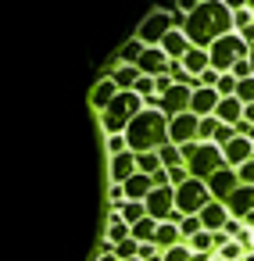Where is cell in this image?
Returning a JSON list of instances; mask_svg holds the SVG:
<instances>
[{"instance_id":"6da1fadb","label":"cell","mask_w":254,"mask_h":261,"mask_svg":"<svg viewBox=\"0 0 254 261\" xmlns=\"http://www.w3.org/2000/svg\"><path fill=\"white\" fill-rule=\"evenodd\" d=\"M186 40L190 47H200V50H211V43H218L222 36L233 33V11L225 4H200L190 18H186Z\"/></svg>"},{"instance_id":"7a4b0ae2","label":"cell","mask_w":254,"mask_h":261,"mask_svg":"<svg viewBox=\"0 0 254 261\" xmlns=\"http://www.w3.org/2000/svg\"><path fill=\"white\" fill-rule=\"evenodd\" d=\"M125 143L133 154H158L161 147H168V118L161 111H143L125 129Z\"/></svg>"},{"instance_id":"3957f363","label":"cell","mask_w":254,"mask_h":261,"mask_svg":"<svg viewBox=\"0 0 254 261\" xmlns=\"http://www.w3.org/2000/svg\"><path fill=\"white\" fill-rule=\"evenodd\" d=\"M147 108H143V97L140 93H118L115 100H111V108L100 115V122H104V129H108V136H125V129L143 115Z\"/></svg>"},{"instance_id":"277c9868","label":"cell","mask_w":254,"mask_h":261,"mask_svg":"<svg viewBox=\"0 0 254 261\" xmlns=\"http://www.w3.org/2000/svg\"><path fill=\"white\" fill-rule=\"evenodd\" d=\"M208 54H211V68H215L218 75H229L243 58H250V47H247L236 33H229V36H222L218 43H211Z\"/></svg>"},{"instance_id":"5b68a950","label":"cell","mask_w":254,"mask_h":261,"mask_svg":"<svg viewBox=\"0 0 254 261\" xmlns=\"http://www.w3.org/2000/svg\"><path fill=\"white\" fill-rule=\"evenodd\" d=\"M211 200H215V197H211L208 182H200V179H190L186 186H179V190H175V211H179V215H186V218L200 215Z\"/></svg>"},{"instance_id":"8992f818","label":"cell","mask_w":254,"mask_h":261,"mask_svg":"<svg viewBox=\"0 0 254 261\" xmlns=\"http://www.w3.org/2000/svg\"><path fill=\"white\" fill-rule=\"evenodd\" d=\"M186 168H190V175H193V179L208 182L218 168H225V154H222V147H215V143H200Z\"/></svg>"},{"instance_id":"52a82bcc","label":"cell","mask_w":254,"mask_h":261,"mask_svg":"<svg viewBox=\"0 0 254 261\" xmlns=\"http://www.w3.org/2000/svg\"><path fill=\"white\" fill-rule=\"evenodd\" d=\"M172 29H175V25H172V15H168V11H154V15L140 25L136 40H140L143 47H161V40H165Z\"/></svg>"},{"instance_id":"ba28073f","label":"cell","mask_w":254,"mask_h":261,"mask_svg":"<svg viewBox=\"0 0 254 261\" xmlns=\"http://www.w3.org/2000/svg\"><path fill=\"white\" fill-rule=\"evenodd\" d=\"M143 204H147V215H150L154 222H168L172 211H175V190H172V186H154V193H150Z\"/></svg>"},{"instance_id":"9c48e42d","label":"cell","mask_w":254,"mask_h":261,"mask_svg":"<svg viewBox=\"0 0 254 261\" xmlns=\"http://www.w3.org/2000/svg\"><path fill=\"white\" fill-rule=\"evenodd\" d=\"M197 129H200V118L186 111V115H179V118L168 122V143H175V147L197 143Z\"/></svg>"},{"instance_id":"30bf717a","label":"cell","mask_w":254,"mask_h":261,"mask_svg":"<svg viewBox=\"0 0 254 261\" xmlns=\"http://www.w3.org/2000/svg\"><path fill=\"white\" fill-rule=\"evenodd\" d=\"M208 190H211V197H215V200H222V204H225V200L240 190V175H236V168H229V165H225V168H218V172L208 179Z\"/></svg>"},{"instance_id":"8fae6325","label":"cell","mask_w":254,"mask_h":261,"mask_svg":"<svg viewBox=\"0 0 254 261\" xmlns=\"http://www.w3.org/2000/svg\"><path fill=\"white\" fill-rule=\"evenodd\" d=\"M168 65H172V61H168V54H165L161 47H147L136 68H140L147 79H158V75H165V72H168Z\"/></svg>"},{"instance_id":"7c38bea8","label":"cell","mask_w":254,"mask_h":261,"mask_svg":"<svg viewBox=\"0 0 254 261\" xmlns=\"http://www.w3.org/2000/svg\"><path fill=\"white\" fill-rule=\"evenodd\" d=\"M222 154H225V165L229 168H243L247 161H254V143L247 136H236L229 147H222Z\"/></svg>"},{"instance_id":"4fadbf2b","label":"cell","mask_w":254,"mask_h":261,"mask_svg":"<svg viewBox=\"0 0 254 261\" xmlns=\"http://www.w3.org/2000/svg\"><path fill=\"white\" fill-rule=\"evenodd\" d=\"M218 93L215 90H204V86H197L193 90V100H190V115H197V118H211L215 115V108H218Z\"/></svg>"},{"instance_id":"5bb4252c","label":"cell","mask_w":254,"mask_h":261,"mask_svg":"<svg viewBox=\"0 0 254 261\" xmlns=\"http://www.w3.org/2000/svg\"><path fill=\"white\" fill-rule=\"evenodd\" d=\"M197 218H200V225H204L208 232H222V229H225V222H229V207H225L222 200H211Z\"/></svg>"},{"instance_id":"9a60e30c","label":"cell","mask_w":254,"mask_h":261,"mask_svg":"<svg viewBox=\"0 0 254 261\" xmlns=\"http://www.w3.org/2000/svg\"><path fill=\"white\" fill-rule=\"evenodd\" d=\"M225 207H229V218H247L250 211H254V186H240L229 200H225Z\"/></svg>"},{"instance_id":"2e32d148","label":"cell","mask_w":254,"mask_h":261,"mask_svg":"<svg viewBox=\"0 0 254 261\" xmlns=\"http://www.w3.org/2000/svg\"><path fill=\"white\" fill-rule=\"evenodd\" d=\"M161 50L168 54V61H183V58H186V50H190L186 33H183V29H172V33L161 40Z\"/></svg>"},{"instance_id":"e0dca14e","label":"cell","mask_w":254,"mask_h":261,"mask_svg":"<svg viewBox=\"0 0 254 261\" xmlns=\"http://www.w3.org/2000/svg\"><path fill=\"white\" fill-rule=\"evenodd\" d=\"M215 118H218L222 125H240V122H243V104H240L236 97H225V100H218Z\"/></svg>"},{"instance_id":"ac0fdd59","label":"cell","mask_w":254,"mask_h":261,"mask_svg":"<svg viewBox=\"0 0 254 261\" xmlns=\"http://www.w3.org/2000/svg\"><path fill=\"white\" fill-rule=\"evenodd\" d=\"M150 193H154V179L143 175V172H136V175L125 182V197H129V200H140V204H143Z\"/></svg>"},{"instance_id":"d6986e66","label":"cell","mask_w":254,"mask_h":261,"mask_svg":"<svg viewBox=\"0 0 254 261\" xmlns=\"http://www.w3.org/2000/svg\"><path fill=\"white\" fill-rule=\"evenodd\" d=\"M183 243V232H179V225H172V222H161L158 225V232H154V247L158 250H172V247H179Z\"/></svg>"},{"instance_id":"ffe728a7","label":"cell","mask_w":254,"mask_h":261,"mask_svg":"<svg viewBox=\"0 0 254 261\" xmlns=\"http://www.w3.org/2000/svg\"><path fill=\"white\" fill-rule=\"evenodd\" d=\"M111 79H115V86H118L122 93H129V90H136V83L143 79V72H140L136 65H122V68L111 72Z\"/></svg>"},{"instance_id":"44dd1931","label":"cell","mask_w":254,"mask_h":261,"mask_svg":"<svg viewBox=\"0 0 254 261\" xmlns=\"http://www.w3.org/2000/svg\"><path fill=\"white\" fill-rule=\"evenodd\" d=\"M118 93H122V90L115 86V79H100V83H97V90H93V104H97L100 111H108V108H111V100H115Z\"/></svg>"},{"instance_id":"7402d4cb","label":"cell","mask_w":254,"mask_h":261,"mask_svg":"<svg viewBox=\"0 0 254 261\" xmlns=\"http://www.w3.org/2000/svg\"><path fill=\"white\" fill-rule=\"evenodd\" d=\"M115 215H118L129 229H133V225H140L143 218H150V215H147V204H140V200H129V204H125L122 211H115Z\"/></svg>"},{"instance_id":"603a6c76","label":"cell","mask_w":254,"mask_h":261,"mask_svg":"<svg viewBox=\"0 0 254 261\" xmlns=\"http://www.w3.org/2000/svg\"><path fill=\"white\" fill-rule=\"evenodd\" d=\"M125 240H133V229L111 211V225H108V247H118V243H125Z\"/></svg>"},{"instance_id":"cb8c5ba5","label":"cell","mask_w":254,"mask_h":261,"mask_svg":"<svg viewBox=\"0 0 254 261\" xmlns=\"http://www.w3.org/2000/svg\"><path fill=\"white\" fill-rule=\"evenodd\" d=\"M143 50H147V47H143L140 40H129V43H125V47L118 50V61H122V65H140Z\"/></svg>"},{"instance_id":"d4e9b609","label":"cell","mask_w":254,"mask_h":261,"mask_svg":"<svg viewBox=\"0 0 254 261\" xmlns=\"http://www.w3.org/2000/svg\"><path fill=\"white\" fill-rule=\"evenodd\" d=\"M158 225H161V222H154V218H143L140 225H133V240H136V243H154V232H158Z\"/></svg>"},{"instance_id":"484cf974","label":"cell","mask_w":254,"mask_h":261,"mask_svg":"<svg viewBox=\"0 0 254 261\" xmlns=\"http://www.w3.org/2000/svg\"><path fill=\"white\" fill-rule=\"evenodd\" d=\"M218 118L211 115V118H200V129H197V143H215V133H218Z\"/></svg>"},{"instance_id":"4316f807","label":"cell","mask_w":254,"mask_h":261,"mask_svg":"<svg viewBox=\"0 0 254 261\" xmlns=\"http://www.w3.org/2000/svg\"><path fill=\"white\" fill-rule=\"evenodd\" d=\"M158 158H161V165H165V168H179V165H186V161H183V150H179L175 143L161 147V150H158Z\"/></svg>"},{"instance_id":"83f0119b","label":"cell","mask_w":254,"mask_h":261,"mask_svg":"<svg viewBox=\"0 0 254 261\" xmlns=\"http://www.w3.org/2000/svg\"><path fill=\"white\" fill-rule=\"evenodd\" d=\"M136 168H140L143 175H154V172H161L165 165H161L158 154H136Z\"/></svg>"},{"instance_id":"f1b7e54d","label":"cell","mask_w":254,"mask_h":261,"mask_svg":"<svg viewBox=\"0 0 254 261\" xmlns=\"http://www.w3.org/2000/svg\"><path fill=\"white\" fill-rule=\"evenodd\" d=\"M211 247H215V232H208V229L197 232V236L190 240V250H193V254H208Z\"/></svg>"},{"instance_id":"f546056e","label":"cell","mask_w":254,"mask_h":261,"mask_svg":"<svg viewBox=\"0 0 254 261\" xmlns=\"http://www.w3.org/2000/svg\"><path fill=\"white\" fill-rule=\"evenodd\" d=\"M218 257H222V261H247V250H243L236 240H229V243L218 250Z\"/></svg>"},{"instance_id":"4dcf8cb0","label":"cell","mask_w":254,"mask_h":261,"mask_svg":"<svg viewBox=\"0 0 254 261\" xmlns=\"http://www.w3.org/2000/svg\"><path fill=\"white\" fill-rule=\"evenodd\" d=\"M250 25H254V11H250V8H236V11H233V29L243 33V29H250Z\"/></svg>"},{"instance_id":"1f68e13d","label":"cell","mask_w":254,"mask_h":261,"mask_svg":"<svg viewBox=\"0 0 254 261\" xmlns=\"http://www.w3.org/2000/svg\"><path fill=\"white\" fill-rule=\"evenodd\" d=\"M179 232H183V240L190 243V240H193L197 232H204V225H200V218L193 215V218H183V222H179Z\"/></svg>"},{"instance_id":"d6a6232c","label":"cell","mask_w":254,"mask_h":261,"mask_svg":"<svg viewBox=\"0 0 254 261\" xmlns=\"http://www.w3.org/2000/svg\"><path fill=\"white\" fill-rule=\"evenodd\" d=\"M236 86H240V83H236L233 75H222V79H218V86H215V93L225 100V97H236Z\"/></svg>"},{"instance_id":"836d02e7","label":"cell","mask_w":254,"mask_h":261,"mask_svg":"<svg viewBox=\"0 0 254 261\" xmlns=\"http://www.w3.org/2000/svg\"><path fill=\"white\" fill-rule=\"evenodd\" d=\"M236 100H240V104H254V79H243V83L236 86Z\"/></svg>"},{"instance_id":"e575fe53","label":"cell","mask_w":254,"mask_h":261,"mask_svg":"<svg viewBox=\"0 0 254 261\" xmlns=\"http://www.w3.org/2000/svg\"><path fill=\"white\" fill-rule=\"evenodd\" d=\"M165 261H193V250H190L186 243H179V247L165 250Z\"/></svg>"},{"instance_id":"d590c367","label":"cell","mask_w":254,"mask_h":261,"mask_svg":"<svg viewBox=\"0 0 254 261\" xmlns=\"http://www.w3.org/2000/svg\"><path fill=\"white\" fill-rule=\"evenodd\" d=\"M154 90H158V83H154V79H147V75H143V79H140V83H136V90H133V93H140V97H143V100H150V97H154Z\"/></svg>"},{"instance_id":"8d00e7d4","label":"cell","mask_w":254,"mask_h":261,"mask_svg":"<svg viewBox=\"0 0 254 261\" xmlns=\"http://www.w3.org/2000/svg\"><path fill=\"white\" fill-rule=\"evenodd\" d=\"M125 150H129L125 136H108V154H111V158H118V154H125Z\"/></svg>"},{"instance_id":"74e56055","label":"cell","mask_w":254,"mask_h":261,"mask_svg":"<svg viewBox=\"0 0 254 261\" xmlns=\"http://www.w3.org/2000/svg\"><path fill=\"white\" fill-rule=\"evenodd\" d=\"M236 175H240V186H254V161H247L243 168H236Z\"/></svg>"},{"instance_id":"f35d334b","label":"cell","mask_w":254,"mask_h":261,"mask_svg":"<svg viewBox=\"0 0 254 261\" xmlns=\"http://www.w3.org/2000/svg\"><path fill=\"white\" fill-rule=\"evenodd\" d=\"M243 122L254 125V104H243Z\"/></svg>"},{"instance_id":"ab89813d","label":"cell","mask_w":254,"mask_h":261,"mask_svg":"<svg viewBox=\"0 0 254 261\" xmlns=\"http://www.w3.org/2000/svg\"><path fill=\"white\" fill-rule=\"evenodd\" d=\"M250 68H254V47H250Z\"/></svg>"},{"instance_id":"60d3db41","label":"cell","mask_w":254,"mask_h":261,"mask_svg":"<svg viewBox=\"0 0 254 261\" xmlns=\"http://www.w3.org/2000/svg\"><path fill=\"white\" fill-rule=\"evenodd\" d=\"M247 261H254V254H247Z\"/></svg>"},{"instance_id":"b9f144b4","label":"cell","mask_w":254,"mask_h":261,"mask_svg":"<svg viewBox=\"0 0 254 261\" xmlns=\"http://www.w3.org/2000/svg\"><path fill=\"white\" fill-rule=\"evenodd\" d=\"M211 261H222V257H211Z\"/></svg>"},{"instance_id":"7bdbcfd3","label":"cell","mask_w":254,"mask_h":261,"mask_svg":"<svg viewBox=\"0 0 254 261\" xmlns=\"http://www.w3.org/2000/svg\"><path fill=\"white\" fill-rule=\"evenodd\" d=\"M136 261H140V257H136Z\"/></svg>"}]
</instances>
